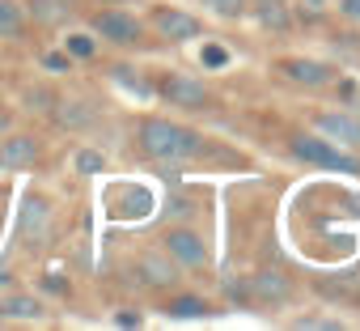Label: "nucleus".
Wrapping results in <instances>:
<instances>
[{"mask_svg": "<svg viewBox=\"0 0 360 331\" xmlns=\"http://www.w3.org/2000/svg\"><path fill=\"white\" fill-rule=\"evenodd\" d=\"M140 149L161 161V166H178V161H191L204 153V140L183 127V123H169V119H144L140 123Z\"/></svg>", "mask_w": 360, "mask_h": 331, "instance_id": "obj_1", "label": "nucleus"}, {"mask_svg": "<svg viewBox=\"0 0 360 331\" xmlns=\"http://www.w3.org/2000/svg\"><path fill=\"white\" fill-rule=\"evenodd\" d=\"M292 153L309 166H322V170H339V175H360V157L343 153L339 144H330L326 136H297Z\"/></svg>", "mask_w": 360, "mask_h": 331, "instance_id": "obj_2", "label": "nucleus"}, {"mask_svg": "<svg viewBox=\"0 0 360 331\" xmlns=\"http://www.w3.org/2000/svg\"><path fill=\"white\" fill-rule=\"evenodd\" d=\"M161 98H165L169 106H183V111H204V106H212L208 85L195 81V77H187V73H169V77L161 81Z\"/></svg>", "mask_w": 360, "mask_h": 331, "instance_id": "obj_3", "label": "nucleus"}, {"mask_svg": "<svg viewBox=\"0 0 360 331\" xmlns=\"http://www.w3.org/2000/svg\"><path fill=\"white\" fill-rule=\"evenodd\" d=\"M94 35L106 39V43H115V47H136L144 30H140V22H136L131 13H123V9H102V13H94Z\"/></svg>", "mask_w": 360, "mask_h": 331, "instance_id": "obj_4", "label": "nucleus"}, {"mask_svg": "<svg viewBox=\"0 0 360 331\" xmlns=\"http://www.w3.org/2000/svg\"><path fill=\"white\" fill-rule=\"evenodd\" d=\"M18 234H22L30 246H39V242L51 234V200H47V196L30 192V196L22 200V208H18Z\"/></svg>", "mask_w": 360, "mask_h": 331, "instance_id": "obj_5", "label": "nucleus"}, {"mask_svg": "<svg viewBox=\"0 0 360 331\" xmlns=\"http://www.w3.org/2000/svg\"><path fill=\"white\" fill-rule=\"evenodd\" d=\"M165 251H169L174 263H183V268H204V263H208V246H204V238L191 234V230L165 234Z\"/></svg>", "mask_w": 360, "mask_h": 331, "instance_id": "obj_6", "label": "nucleus"}, {"mask_svg": "<svg viewBox=\"0 0 360 331\" xmlns=\"http://www.w3.org/2000/svg\"><path fill=\"white\" fill-rule=\"evenodd\" d=\"M314 127H318L330 144L360 149V119H352V115H343V111H326V115H318Z\"/></svg>", "mask_w": 360, "mask_h": 331, "instance_id": "obj_7", "label": "nucleus"}, {"mask_svg": "<svg viewBox=\"0 0 360 331\" xmlns=\"http://www.w3.org/2000/svg\"><path fill=\"white\" fill-rule=\"evenodd\" d=\"M153 30L169 43H187V39H200V22L183 9H157L153 13Z\"/></svg>", "mask_w": 360, "mask_h": 331, "instance_id": "obj_8", "label": "nucleus"}, {"mask_svg": "<svg viewBox=\"0 0 360 331\" xmlns=\"http://www.w3.org/2000/svg\"><path fill=\"white\" fill-rule=\"evenodd\" d=\"M39 161V140L34 136H9L0 140V170H26Z\"/></svg>", "mask_w": 360, "mask_h": 331, "instance_id": "obj_9", "label": "nucleus"}, {"mask_svg": "<svg viewBox=\"0 0 360 331\" xmlns=\"http://www.w3.org/2000/svg\"><path fill=\"white\" fill-rule=\"evenodd\" d=\"M280 73H284L288 81H297V85H309V89H318V85L330 81V68L318 64V60H284Z\"/></svg>", "mask_w": 360, "mask_h": 331, "instance_id": "obj_10", "label": "nucleus"}, {"mask_svg": "<svg viewBox=\"0 0 360 331\" xmlns=\"http://www.w3.org/2000/svg\"><path fill=\"white\" fill-rule=\"evenodd\" d=\"M22 5H26V18H34L43 26H60L72 13V0H22Z\"/></svg>", "mask_w": 360, "mask_h": 331, "instance_id": "obj_11", "label": "nucleus"}, {"mask_svg": "<svg viewBox=\"0 0 360 331\" xmlns=\"http://www.w3.org/2000/svg\"><path fill=\"white\" fill-rule=\"evenodd\" d=\"M26 5L18 0H0V39H22L26 35Z\"/></svg>", "mask_w": 360, "mask_h": 331, "instance_id": "obj_12", "label": "nucleus"}, {"mask_svg": "<svg viewBox=\"0 0 360 331\" xmlns=\"http://www.w3.org/2000/svg\"><path fill=\"white\" fill-rule=\"evenodd\" d=\"M0 318H22V323H34V318H43V306H39L34 297H26V293H13V297L0 301Z\"/></svg>", "mask_w": 360, "mask_h": 331, "instance_id": "obj_13", "label": "nucleus"}, {"mask_svg": "<svg viewBox=\"0 0 360 331\" xmlns=\"http://www.w3.org/2000/svg\"><path fill=\"white\" fill-rule=\"evenodd\" d=\"M140 272H144V285H157V289H165V285L178 280L174 263H165V259H157V255H144V259H140Z\"/></svg>", "mask_w": 360, "mask_h": 331, "instance_id": "obj_14", "label": "nucleus"}, {"mask_svg": "<svg viewBox=\"0 0 360 331\" xmlns=\"http://www.w3.org/2000/svg\"><path fill=\"white\" fill-rule=\"evenodd\" d=\"M255 293H259L263 301H288L292 285H288L284 276H276V272H263V276H255Z\"/></svg>", "mask_w": 360, "mask_h": 331, "instance_id": "obj_15", "label": "nucleus"}, {"mask_svg": "<svg viewBox=\"0 0 360 331\" xmlns=\"http://www.w3.org/2000/svg\"><path fill=\"white\" fill-rule=\"evenodd\" d=\"M56 119H60L64 127H89V123H94V111H89L85 102H60V106H56Z\"/></svg>", "mask_w": 360, "mask_h": 331, "instance_id": "obj_16", "label": "nucleus"}, {"mask_svg": "<svg viewBox=\"0 0 360 331\" xmlns=\"http://www.w3.org/2000/svg\"><path fill=\"white\" fill-rule=\"evenodd\" d=\"M255 18H259L263 26H271V30H284V26H288V13H284V0H259V9H255Z\"/></svg>", "mask_w": 360, "mask_h": 331, "instance_id": "obj_17", "label": "nucleus"}, {"mask_svg": "<svg viewBox=\"0 0 360 331\" xmlns=\"http://www.w3.org/2000/svg\"><path fill=\"white\" fill-rule=\"evenodd\" d=\"M110 77H115V85H123V89H131L136 98H153V85H144L140 77H136V68H110Z\"/></svg>", "mask_w": 360, "mask_h": 331, "instance_id": "obj_18", "label": "nucleus"}, {"mask_svg": "<svg viewBox=\"0 0 360 331\" xmlns=\"http://www.w3.org/2000/svg\"><path fill=\"white\" fill-rule=\"evenodd\" d=\"M169 314L174 318H200V314H208V301L204 297H174L169 301Z\"/></svg>", "mask_w": 360, "mask_h": 331, "instance_id": "obj_19", "label": "nucleus"}, {"mask_svg": "<svg viewBox=\"0 0 360 331\" xmlns=\"http://www.w3.org/2000/svg\"><path fill=\"white\" fill-rule=\"evenodd\" d=\"M64 51H68V60H89V56L98 51V43H94L89 35H68V39H64Z\"/></svg>", "mask_w": 360, "mask_h": 331, "instance_id": "obj_20", "label": "nucleus"}, {"mask_svg": "<svg viewBox=\"0 0 360 331\" xmlns=\"http://www.w3.org/2000/svg\"><path fill=\"white\" fill-rule=\"evenodd\" d=\"M200 5L217 18H242L246 13V0H200Z\"/></svg>", "mask_w": 360, "mask_h": 331, "instance_id": "obj_21", "label": "nucleus"}, {"mask_svg": "<svg viewBox=\"0 0 360 331\" xmlns=\"http://www.w3.org/2000/svg\"><path fill=\"white\" fill-rule=\"evenodd\" d=\"M204 64H208V68H225V64H229V51L217 47V43H208V47H204Z\"/></svg>", "mask_w": 360, "mask_h": 331, "instance_id": "obj_22", "label": "nucleus"}, {"mask_svg": "<svg viewBox=\"0 0 360 331\" xmlns=\"http://www.w3.org/2000/svg\"><path fill=\"white\" fill-rule=\"evenodd\" d=\"M77 170L81 175H98L102 170V157L98 153H77Z\"/></svg>", "mask_w": 360, "mask_h": 331, "instance_id": "obj_23", "label": "nucleus"}, {"mask_svg": "<svg viewBox=\"0 0 360 331\" xmlns=\"http://www.w3.org/2000/svg\"><path fill=\"white\" fill-rule=\"evenodd\" d=\"M43 68H47V73H64V68H68V56H64V51H47V56H43Z\"/></svg>", "mask_w": 360, "mask_h": 331, "instance_id": "obj_24", "label": "nucleus"}, {"mask_svg": "<svg viewBox=\"0 0 360 331\" xmlns=\"http://www.w3.org/2000/svg\"><path fill=\"white\" fill-rule=\"evenodd\" d=\"M339 13L352 18V22H360V0H339Z\"/></svg>", "mask_w": 360, "mask_h": 331, "instance_id": "obj_25", "label": "nucleus"}, {"mask_svg": "<svg viewBox=\"0 0 360 331\" xmlns=\"http://www.w3.org/2000/svg\"><path fill=\"white\" fill-rule=\"evenodd\" d=\"M43 289H51V293H64L68 285H64V280H51V276H47V280H43Z\"/></svg>", "mask_w": 360, "mask_h": 331, "instance_id": "obj_26", "label": "nucleus"}, {"mask_svg": "<svg viewBox=\"0 0 360 331\" xmlns=\"http://www.w3.org/2000/svg\"><path fill=\"white\" fill-rule=\"evenodd\" d=\"M0 289H9V272H0Z\"/></svg>", "mask_w": 360, "mask_h": 331, "instance_id": "obj_27", "label": "nucleus"}, {"mask_svg": "<svg viewBox=\"0 0 360 331\" xmlns=\"http://www.w3.org/2000/svg\"><path fill=\"white\" fill-rule=\"evenodd\" d=\"M309 9H314V13H318V9H322V0H309Z\"/></svg>", "mask_w": 360, "mask_h": 331, "instance_id": "obj_28", "label": "nucleus"}]
</instances>
